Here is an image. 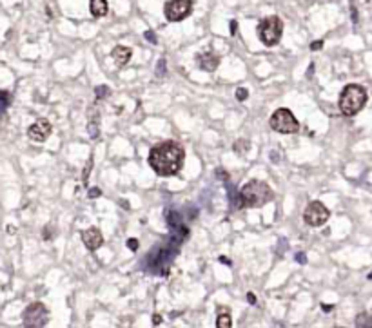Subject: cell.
Returning <instances> with one entry per match:
<instances>
[{
  "label": "cell",
  "instance_id": "obj_22",
  "mask_svg": "<svg viewBox=\"0 0 372 328\" xmlns=\"http://www.w3.org/2000/svg\"><path fill=\"white\" fill-rule=\"evenodd\" d=\"M321 48H323V42H321V40H318V42H312L311 44V49H312V51H320Z\"/></svg>",
  "mask_w": 372,
  "mask_h": 328
},
{
  "label": "cell",
  "instance_id": "obj_16",
  "mask_svg": "<svg viewBox=\"0 0 372 328\" xmlns=\"http://www.w3.org/2000/svg\"><path fill=\"white\" fill-rule=\"evenodd\" d=\"M9 105H11V93L0 91V114H4Z\"/></svg>",
  "mask_w": 372,
  "mask_h": 328
},
{
  "label": "cell",
  "instance_id": "obj_3",
  "mask_svg": "<svg viewBox=\"0 0 372 328\" xmlns=\"http://www.w3.org/2000/svg\"><path fill=\"white\" fill-rule=\"evenodd\" d=\"M367 104V91L358 84H349L340 95V111L345 116H356Z\"/></svg>",
  "mask_w": 372,
  "mask_h": 328
},
{
  "label": "cell",
  "instance_id": "obj_23",
  "mask_svg": "<svg viewBox=\"0 0 372 328\" xmlns=\"http://www.w3.org/2000/svg\"><path fill=\"white\" fill-rule=\"evenodd\" d=\"M100 194H102V190H100V189H96V187H95V189H91V190H89V198H93V199H95V198H98Z\"/></svg>",
  "mask_w": 372,
  "mask_h": 328
},
{
  "label": "cell",
  "instance_id": "obj_15",
  "mask_svg": "<svg viewBox=\"0 0 372 328\" xmlns=\"http://www.w3.org/2000/svg\"><path fill=\"white\" fill-rule=\"evenodd\" d=\"M216 326L218 328H231V326H233L231 314H227V312H221V314L216 317Z\"/></svg>",
  "mask_w": 372,
  "mask_h": 328
},
{
  "label": "cell",
  "instance_id": "obj_1",
  "mask_svg": "<svg viewBox=\"0 0 372 328\" xmlns=\"http://www.w3.org/2000/svg\"><path fill=\"white\" fill-rule=\"evenodd\" d=\"M185 151L176 142H164L155 145L149 152V165L158 176H173L183 165Z\"/></svg>",
  "mask_w": 372,
  "mask_h": 328
},
{
  "label": "cell",
  "instance_id": "obj_26",
  "mask_svg": "<svg viewBox=\"0 0 372 328\" xmlns=\"http://www.w3.org/2000/svg\"><path fill=\"white\" fill-rule=\"evenodd\" d=\"M247 299H249V303H251V305H254V303H256V298H254V294H252V292L247 294Z\"/></svg>",
  "mask_w": 372,
  "mask_h": 328
},
{
  "label": "cell",
  "instance_id": "obj_14",
  "mask_svg": "<svg viewBox=\"0 0 372 328\" xmlns=\"http://www.w3.org/2000/svg\"><path fill=\"white\" fill-rule=\"evenodd\" d=\"M87 131H89V136H91L93 140H96L100 136V124H98V114H95V116L89 120V124H87Z\"/></svg>",
  "mask_w": 372,
  "mask_h": 328
},
{
  "label": "cell",
  "instance_id": "obj_8",
  "mask_svg": "<svg viewBox=\"0 0 372 328\" xmlns=\"http://www.w3.org/2000/svg\"><path fill=\"white\" fill-rule=\"evenodd\" d=\"M329 216V209L325 207L321 201H311L305 209V212H303V220L309 227H321V225L327 223Z\"/></svg>",
  "mask_w": 372,
  "mask_h": 328
},
{
  "label": "cell",
  "instance_id": "obj_10",
  "mask_svg": "<svg viewBox=\"0 0 372 328\" xmlns=\"http://www.w3.org/2000/svg\"><path fill=\"white\" fill-rule=\"evenodd\" d=\"M196 64H198L200 69L207 71V73H212V71L218 69V65H220V58L212 51H204V53H198L196 55Z\"/></svg>",
  "mask_w": 372,
  "mask_h": 328
},
{
  "label": "cell",
  "instance_id": "obj_19",
  "mask_svg": "<svg viewBox=\"0 0 372 328\" xmlns=\"http://www.w3.org/2000/svg\"><path fill=\"white\" fill-rule=\"evenodd\" d=\"M249 98V91H247L245 87H238L236 89V100H240V102H243V100Z\"/></svg>",
  "mask_w": 372,
  "mask_h": 328
},
{
  "label": "cell",
  "instance_id": "obj_5",
  "mask_svg": "<svg viewBox=\"0 0 372 328\" xmlns=\"http://www.w3.org/2000/svg\"><path fill=\"white\" fill-rule=\"evenodd\" d=\"M269 124H271V129L281 134H294L300 129L298 120H296V116L289 109H278V111H274Z\"/></svg>",
  "mask_w": 372,
  "mask_h": 328
},
{
  "label": "cell",
  "instance_id": "obj_17",
  "mask_svg": "<svg viewBox=\"0 0 372 328\" xmlns=\"http://www.w3.org/2000/svg\"><path fill=\"white\" fill-rule=\"evenodd\" d=\"M356 326L359 328H367V326H372V315L368 314H359L358 317H356Z\"/></svg>",
  "mask_w": 372,
  "mask_h": 328
},
{
  "label": "cell",
  "instance_id": "obj_11",
  "mask_svg": "<svg viewBox=\"0 0 372 328\" xmlns=\"http://www.w3.org/2000/svg\"><path fill=\"white\" fill-rule=\"evenodd\" d=\"M82 241L89 251H96V249H100V247L104 245V236H102V232L98 229L91 227V229H87L82 232Z\"/></svg>",
  "mask_w": 372,
  "mask_h": 328
},
{
  "label": "cell",
  "instance_id": "obj_20",
  "mask_svg": "<svg viewBox=\"0 0 372 328\" xmlns=\"http://www.w3.org/2000/svg\"><path fill=\"white\" fill-rule=\"evenodd\" d=\"M127 249H131L133 252L138 251V241L136 239H127Z\"/></svg>",
  "mask_w": 372,
  "mask_h": 328
},
{
  "label": "cell",
  "instance_id": "obj_27",
  "mask_svg": "<svg viewBox=\"0 0 372 328\" xmlns=\"http://www.w3.org/2000/svg\"><path fill=\"white\" fill-rule=\"evenodd\" d=\"M296 259H298L300 263H305V261H307V259H305V256H302V254H298V256H296Z\"/></svg>",
  "mask_w": 372,
  "mask_h": 328
},
{
  "label": "cell",
  "instance_id": "obj_7",
  "mask_svg": "<svg viewBox=\"0 0 372 328\" xmlns=\"http://www.w3.org/2000/svg\"><path fill=\"white\" fill-rule=\"evenodd\" d=\"M193 13V0H169L164 8V15L169 22H182Z\"/></svg>",
  "mask_w": 372,
  "mask_h": 328
},
{
  "label": "cell",
  "instance_id": "obj_18",
  "mask_svg": "<svg viewBox=\"0 0 372 328\" xmlns=\"http://www.w3.org/2000/svg\"><path fill=\"white\" fill-rule=\"evenodd\" d=\"M95 95H96V98H105V96H109V87L107 86H98L95 89Z\"/></svg>",
  "mask_w": 372,
  "mask_h": 328
},
{
  "label": "cell",
  "instance_id": "obj_29",
  "mask_svg": "<svg viewBox=\"0 0 372 328\" xmlns=\"http://www.w3.org/2000/svg\"><path fill=\"white\" fill-rule=\"evenodd\" d=\"M368 279H372V272H370V276H368Z\"/></svg>",
  "mask_w": 372,
  "mask_h": 328
},
{
  "label": "cell",
  "instance_id": "obj_12",
  "mask_svg": "<svg viewBox=\"0 0 372 328\" xmlns=\"http://www.w3.org/2000/svg\"><path fill=\"white\" fill-rule=\"evenodd\" d=\"M111 56L118 67H124L126 64H129L131 56H133V51H131L129 48H126V46H117V48L111 51Z\"/></svg>",
  "mask_w": 372,
  "mask_h": 328
},
{
  "label": "cell",
  "instance_id": "obj_21",
  "mask_svg": "<svg viewBox=\"0 0 372 328\" xmlns=\"http://www.w3.org/2000/svg\"><path fill=\"white\" fill-rule=\"evenodd\" d=\"M143 36H145V38L149 40V42L151 44H156L158 42V40H156V36H155V33H153V31H145V33H143Z\"/></svg>",
  "mask_w": 372,
  "mask_h": 328
},
{
  "label": "cell",
  "instance_id": "obj_4",
  "mask_svg": "<svg viewBox=\"0 0 372 328\" xmlns=\"http://www.w3.org/2000/svg\"><path fill=\"white\" fill-rule=\"evenodd\" d=\"M256 33L265 46H269V48L276 46L281 38V33H283V22L280 17H267L258 24Z\"/></svg>",
  "mask_w": 372,
  "mask_h": 328
},
{
  "label": "cell",
  "instance_id": "obj_2",
  "mask_svg": "<svg viewBox=\"0 0 372 328\" xmlns=\"http://www.w3.org/2000/svg\"><path fill=\"white\" fill-rule=\"evenodd\" d=\"M274 198L273 190L265 182L260 180H251L240 189L238 192V201H236V209L243 207H262L265 203H269Z\"/></svg>",
  "mask_w": 372,
  "mask_h": 328
},
{
  "label": "cell",
  "instance_id": "obj_9",
  "mask_svg": "<svg viewBox=\"0 0 372 328\" xmlns=\"http://www.w3.org/2000/svg\"><path fill=\"white\" fill-rule=\"evenodd\" d=\"M51 131H53L51 124H49L46 118H40V120H36L35 124L27 129V136H29V140H33V142L42 143L51 136Z\"/></svg>",
  "mask_w": 372,
  "mask_h": 328
},
{
  "label": "cell",
  "instance_id": "obj_28",
  "mask_svg": "<svg viewBox=\"0 0 372 328\" xmlns=\"http://www.w3.org/2000/svg\"><path fill=\"white\" fill-rule=\"evenodd\" d=\"M321 307H323V310H325V312H330V310H332V308H334V307H330V305H321Z\"/></svg>",
  "mask_w": 372,
  "mask_h": 328
},
{
  "label": "cell",
  "instance_id": "obj_24",
  "mask_svg": "<svg viewBox=\"0 0 372 328\" xmlns=\"http://www.w3.org/2000/svg\"><path fill=\"white\" fill-rule=\"evenodd\" d=\"M236 29H238V22L231 20V35H236Z\"/></svg>",
  "mask_w": 372,
  "mask_h": 328
},
{
  "label": "cell",
  "instance_id": "obj_6",
  "mask_svg": "<svg viewBox=\"0 0 372 328\" xmlns=\"http://www.w3.org/2000/svg\"><path fill=\"white\" fill-rule=\"evenodd\" d=\"M22 321L26 328H42L48 324L49 312L44 303H31L22 314Z\"/></svg>",
  "mask_w": 372,
  "mask_h": 328
},
{
  "label": "cell",
  "instance_id": "obj_13",
  "mask_svg": "<svg viewBox=\"0 0 372 328\" xmlns=\"http://www.w3.org/2000/svg\"><path fill=\"white\" fill-rule=\"evenodd\" d=\"M89 9H91V15L96 18H102L107 15V0H91L89 2Z\"/></svg>",
  "mask_w": 372,
  "mask_h": 328
},
{
  "label": "cell",
  "instance_id": "obj_25",
  "mask_svg": "<svg viewBox=\"0 0 372 328\" xmlns=\"http://www.w3.org/2000/svg\"><path fill=\"white\" fill-rule=\"evenodd\" d=\"M160 323H162V317H160V315H158V314L153 315V324H155V326H158Z\"/></svg>",
  "mask_w": 372,
  "mask_h": 328
}]
</instances>
